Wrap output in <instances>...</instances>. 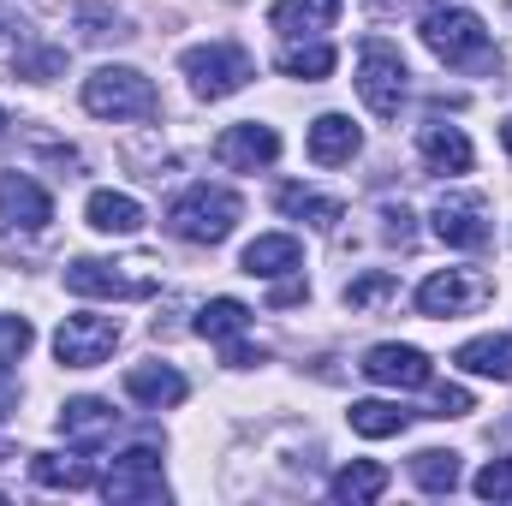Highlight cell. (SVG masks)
Returning <instances> with one entry per match:
<instances>
[{"mask_svg":"<svg viewBox=\"0 0 512 506\" xmlns=\"http://www.w3.org/2000/svg\"><path fill=\"white\" fill-rule=\"evenodd\" d=\"M423 42H429V54H435L441 66H453V72H501V48H495L489 24H483L471 6L435 0V6L423 12Z\"/></svg>","mask_w":512,"mask_h":506,"instance_id":"1","label":"cell"},{"mask_svg":"<svg viewBox=\"0 0 512 506\" xmlns=\"http://www.w3.org/2000/svg\"><path fill=\"white\" fill-rule=\"evenodd\" d=\"M239 215H245L239 191H227V185H191V191L173 197L167 227H173V239H185V245H221V239L239 227Z\"/></svg>","mask_w":512,"mask_h":506,"instance_id":"2","label":"cell"},{"mask_svg":"<svg viewBox=\"0 0 512 506\" xmlns=\"http://www.w3.org/2000/svg\"><path fill=\"white\" fill-rule=\"evenodd\" d=\"M185 78H191V96L197 102H227V96H239L245 84L256 78V60L239 48V42H197V48H185Z\"/></svg>","mask_w":512,"mask_h":506,"instance_id":"3","label":"cell"},{"mask_svg":"<svg viewBox=\"0 0 512 506\" xmlns=\"http://www.w3.org/2000/svg\"><path fill=\"white\" fill-rule=\"evenodd\" d=\"M84 108L96 120H149L161 108V96L137 66H96L84 78Z\"/></svg>","mask_w":512,"mask_h":506,"instance_id":"4","label":"cell"},{"mask_svg":"<svg viewBox=\"0 0 512 506\" xmlns=\"http://www.w3.org/2000/svg\"><path fill=\"white\" fill-rule=\"evenodd\" d=\"M405 90H411L405 54H399L393 42H382V36H370V42L358 48V96H364V108H370L376 120H399Z\"/></svg>","mask_w":512,"mask_h":506,"instance_id":"5","label":"cell"},{"mask_svg":"<svg viewBox=\"0 0 512 506\" xmlns=\"http://www.w3.org/2000/svg\"><path fill=\"white\" fill-rule=\"evenodd\" d=\"M495 298V280L477 274V268H441L417 286V310L423 316H471Z\"/></svg>","mask_w":512,"mask_h":506,"instance_id":"6","label":"cell"},{"mask_svg":"<svg viewBox=\"0 0 512 506\" xmlns=\"http://www.w3.org/2000/svg\"><path fill=\"white\" fill-rule=\"evenodd\" d=\"M429 221H435V239L453 245V251H483V245L495 239L489 203H483L477 191H441V203H435Z\"/></svg>","mask_w":512,"mask_h":506,"instance_id":"7","label":"cell"},{"mask_svg":"<svg viewBox=\"0 0 512 506\" xmlns=\"http://www.w3.org/2000/svg\"><path fill=\"white\" fill-rule=\"evenodd\" d=\"M114 346H120V322L114 316H66L60 334H54V358L66 370H96V364L114 358Z\"/></svg>","mask_w":512,"mask_h":506,"instance_id":"8","label":"cell"},{"mask_svg":"<svg viewBox=\"0 0 512 506\" xmlns=\"http://www.w3.org/2000/svg\"><path fill=\"white\" fill-rule=\"evenodd\" d=\"M102 495L120 506H143V501H167V477H161V453L155 447H131L108 465Z\"/></svg>","mask_w":512,"mask_h":506,"instance_id":"9","label":"cell"},{"mask_svg":"<svg viewBox=\"0 0 512 506\" xmlns=\"http://www.w3.org/2000/svg\"><path fill=\"white\" fill-rule=\"evenodd\" d=\"M66 292H78V298H149L155 280H149V274H126V262L78 256V262L66 268Z\"/></svg>","mask_w":512,"mask_h":506,"instance_id":"10","label":"cell"},{"mask_svg":"<svg viewBox=\"0 0 512 506\" xmlns=\"http://www.w3.org/2000/svg\"><path fill=\"white\" fill-rule=\"evenodd\" d=\"M274 155H280V131L262 126V120H239V126H227L215 137V161L233 167V173H256V167H268Z\"/></svg>","mask_w":512,"mask_h":506,"instance_id":"11","label":"cell"},{"mask_svg":"<svg viewBox=\"0 0 512 506\" xmlns=\"http://www.w3.org/2000/svg\"><path fill=\"white\" fill-rule=\"evenodd\" d=\"M370 381H382V387H429V352H417V346H399V340H382V346H370L364 352V364H358Z\"/></svg>","mask_w":512,"mask_h":506,"instance_id":"12","label":"cell"},{"mask_svg":"<svg viewBox=\"0 0 512 506\" xmlns=\"http://www.w3.org/2000/svg\"><path fill=\"white\" fill-rule=\"evenodd\" d=\"M0 215L12 227H24V233H42L54 221V203H48V191L30 173H0Z\"/></svg>","mask_w":512,"mask_h":506,"instance_id":"13","label":"cell"},{"mask_svg":"<svg viewBox=\"0 0 512 506\" xmlns=\"http://www.w3.org/2000/svg\"><path fill=\"white\" fill-rule=\"evenodd\" d=\"M120 429V411L108 405V399H66L60 405V435L72 441V447H96V441H108Z\"/></svg>","mask_w":512,"mask_h":506,"instance_id":"14","label":"cell"},{"mask_svg":"<svg viewBox=\"0 0 512 506\" xmlns=\"http://www.w3.org/2000/svg\"><path fill=\"white\" fill-rule=\"evenodd\" d=\"M417 149H423V161H429V173H471V137L459 126H447V120H429V126L417 131Z\"/></svg>","mask_w":512,"mask_h":506,"instance_id":"15","label":"cell"},{"mask_svg":"<svg viewBox=\"0 0 512 506\" xmlns=\"http://www.w3.org/2000/svg\"><path fill=\"white\" fill-rule=\"evenodd\" d=\"M334 18H340V0H274V6H268V24H274L286 42L322 36V30H334Z\"/></svg>","mask_w":512,"mask_h":506,"instance_id":"16","label":"cell"},{"mask_svg":"<svg viewBox=\"0 0 512 506\" xmlns=\"http://www.w3.org/2000/svg\"><path fill=\"white\" fill-rule=\"evenodd\" d=\"M358 149H364V131L352 126L346 114H322V120L310 126V161H316V167H346Z\"/></svg>","mask_w":512,"mask_h":506,"instance_id":"17","label":"cell"},{"mask_svg":"<svg viewBox=\"0 0 512 506\" xmlns=\"http://www.w3.org/2000/svg\"><path fill=\"white\" fill-rule=\"evenodd\" d=\"M185 393H191V387H185V376H179L173 364H137V370H126V399L149 405V411L179 405Z\"/></svg>","mask_w":512,"mask_h":506,"instance_id":"18","label":"cell"},{"mask_svg":"<svg viewBox=\"0 0 512 506\" xmlns=\"http://www.w3.org/2000/svg\"><path fill=\"white\" fill-rule=\"evenodd\" d=\"M298 262H304V251H298L292 233H262V239H251L245 256H239V268L256 274V280H280V274H292Z\"/></svg>","mask_w":512,"mask_h":506,"instance_id":"19","label":"cell"},{"mask_svg":"<svg viewBox=\"0 0 512 506\" xmlns=\"http://www.w3.org/2000/svg\"><path fill=\"white\" fill-rule=\"evenodd\" d=\"M453 364H459V370H471V376L512 381V334H477V340H465Z\"/></svg>","mask_w":512,"mask_h":506,"instance_id":"20","label":"cell"},{"mask_svg":"<svg viewBox=\"0 0 512 506\" xmlns=\"http://www.w3.org/2000/svg\"><path fill=\"white\" fill-rule=\"evenodd\" d=\"M84 215H90V227H96V233H114V239H126V233L143 227V203L126 197V191H90Z\"/></svg>","mask_w":512,"mask_h":506,"instance_id":"21","label":"cell"},{"mask_svg":"<svg viewBox=\"0 0 512 506\" xmlns=\"http://www.w3.org/2000/svg\"><path fill=\"white\" fill-rule=\"evenodd\" d=\"M382 489H387V465H376V459H352V465H340L334 483H328V495L346 501V506H370Z\"/></svg>","mask_w":512,"mask_h":506,"instance_id":"22","label":"cell"},{"mask_svg":"<svg viewBox=\"0 0 512 506\" xmlns=\"http://www.w3.org/2000/svg\"><path fill=\"white\" fill-rule=\"evenodd\" d=\"M280 215H292V221H310V227H340V215H346V203L340 197H316L310 185H280Z\"/></svg>","mask_w":512,"mask_h":506,"instance_id":"23","label":"cell"},{"mask_svg":"<svg viewBox=\"0 0 512 506\" xmlns=\"http://www.w3.org/2000/svg\"><path fill=\"white\" fill-rule=\"evenodd\" d=\"M346 417H352V429H358L364 441H387V435H405V429H411V411L393 405V399H358Z\"/></svg>","mask_w":512,"mask_h":506,"instance_id":"24","label":"cell"},{"mask_svg":"<svg viewBox=\"0 0 512 506\" xmlns=\"http://www.w3.org/2000/svg\"><path fill=\"white\" fill-rule=\"evenodd\" d=\"M459 453H447V447H423L417 459H411V483L423 489V495H453L459 489Z\"/></svg>","mask_w":512,"mask_h":506,"instance_id":"25","label":"cell"},{"mask_svg":"<svg viewBox=\"0 0 512 506\" xmlns=\"http://www.w3.org/2000/svg\"><path fill=\"white\" fill-rule=\"evenodd\" d=\"M30 477H36L42 489H90V483H96L90 459H78V453H36V459H30Z\"/></svg>","mask_w":512,"mask_h":506,"instance_id":"26","label":"cell"},{"mask_svg":"<svg viewBox=\"0 0 512 506\" xmlns=\"http://www.w3.org/2000/svg\"><path fill=\"white\" fill-rule=\"evenodd\" d=\"M245 328H251V310H245L239 298H209V304L197 310V334H203V340H215V346L239 340Z\"/></svg>","mask_w":512,"mask_h":506,"instance_id":"27","label":"cell"},{"mask_svg":"<svg viewBox=\"0 0 512 506\" xmlns=\"http://www.w3.org/2000/svg\"><path fill=\"white\" fill-rule=\"evenodd\" d=\"M334 60H340V54H334L328 42H292V48L280 54V72H286V78H304V84H322V78L334 72Z\"/></svg>","mask_w":512,"mask_h":506,"instance_id":"28","label":"cell"},{"mask_svg":"<svg viewBox=\"0 0 512 506\" xmlns=\"http://www.w3.org/2000/svg\"><path fill=\"white\" fill-rule=\"evenodd\" d=\"M60 72H66V48H24L18 54V78H30V84H48Z\"/></svg>","mask_w":512,"mask_h":506,"instance_id":"29","label":"cell"},{"mask_svg":"<svg viewBox=\"0 0 512 506\" xmlns=\"http://www.w3.org/2000/svg\"><path fill=\"white\" fill-rule=\"evenodd\" d=\"M393 292H399V280H393L387 268H376V274H364V280L346 286V310H370L376 298H393Z\"/></svg>","mask_w":512,"mask_h":506,"instance_id":"30","label":"cell"},{"mask_svg":"<svg viewBox=\"0 0 512 506\" xmlns=\"http://www.w3.org/2000/svg\"><path fill=\"white\" fill-rule=\"evenodd\" d=\"M471 489H477L483 501H512V459H489Z\"/></svg>","mask_w":512,"mask_h":506,"instance_id":"31","label":"cell"},{"mask_svg":"<svg viewBox=\"0 0 512 506\" xmlns=\"http://www.w3.org/2000/svg\"><path fill=\"white\" fill-rule=\"evenodd\" d=\"M30 352V322L24 316H6L0 322V358H24Z\"/></svg>","mask_w":512,"mask_h":506,"instance_id":"32","label":"cell"},{"mask_svg":"<svg viewBox=\"0 0 512 506\" xmlns=\"http://www.w3.org/2000/svg\"><path fill=\"white\" fill-rule=\"evenodd\" d=\"M465 411H471V393H465V387H441L429 417H465Z\"/></svg>","mask_w":512,"mask_h":506,"instance_id":"33","label":"cell"},{"mask_svg":"<svg viewBox=\"0 0 512 506\" xmlns=\"http://www.w3.org/2000/svg\"><path fill=\"white\" fill-rule=\"evenodd\" d=\"M382 221H387L382 233L393 239V245H411V209H393V203H387V209H382Z\"/></svg>","mask_w":512,"mask_h":506,"instance_id":"34","label":"cell"},{"mask_svg":"<svg viewBox=\"0 0 512 506\" xmlns=\"http://www.w3.org/2000/svg\"><path fill=\"white\" fill-rule=\"evenodd\" d=\"M227 364H233V370H251V364H262V352L239 346V340H227Z\"/></svg>","mask_w":512,"mask_h":506,"instance_id":"35","label":"cell"},{"mask_svg":"<svg viewBox=\"0 0 512 506\" xmlns=\"http://www.w3.org/2000/svg\"><path fill=\"white\" fill-rule=\"evenodd\" d=\"M12 411H18V376L0 370V417H12Z\"/></svg>","mask_w":512,"mask_h":506,"instance_id":"36","label":"cell"},{"mask_svg":"<svg viewBox=\"0 0 512 506\" xmlns=\"http://www.w3.org/2000/svg\"><path fill=\"white\" fill-rule=\"evenodd\" d=\"M274 304H304V280H286V286H274Z\"/></svg>","mask_w":512,"mask_h":506,"instance_id":"37","label":"cell"},{"mask_svg":"<svg viewBox=\"0 0 512 506\" xmlns=\"http://www.w3.org/2000/svg\"><path fill=\"white\" fill-rule=\"evenodd\" d=\"M501 143H507V155H512V114L501 120Z\"/></svg>","mask_w":512,"mask_h":506,"instance_id":"38","label":"cell"},{"mask_svg":"<svg viewBox=\"0 0 512 506\" xmlns=\"http://www.w3.org/2000/svg\"><path fill=\"white\" fill-rule=\"evenodd\" d=\"M6 459H18V453H12V447H6V441H0V465H6Z\"/></svg>","mask_w":512,"mask_h":506,"instance_id":"39","label":"cell"},{"mask_svg":"<svg viewBox=\"0 0 512 506\" xmlns=\"http://www.w3.org/2000/svg\"><path fill=\"white\" fill-rule=\"evenodd\" d=\"M0 131H6V114H0Z\"/></svg>","mask_w":512,"mask_h":506,"instance_id":"40","label":"cell"}]
</instances>
